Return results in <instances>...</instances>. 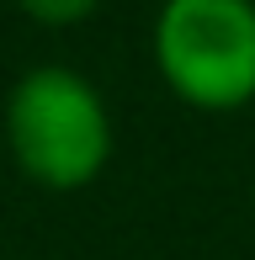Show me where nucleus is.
I'll list each match as a JSON object with an SVG mask.
<instances>
[{
    "label": "nucleus",
    "mask_w": 255,
    "mask_h": 260,
    "mask_svg": "<svg viewBox=\"0 0 255 260\" xmlns=\"http://www.w3.org/2000/svg\"><path fill=\"white\" fill-rule=\"evenodd\" d=\"M154 64L197 112L255 101V6L250 0H170L154 16Z\"/></svg>",
    "instance_id": "nucleus-2"
},
{
    "label": "nucleus",
    "mask_w": 255,
    "mask_h": 260,
    "mask_svg": "<svg viewBox=\"0 0 255 260\" xmlns=\"http://www.w3.org/2000/svg\"><path fill=\"white\" fill-rule=\"evenodd\" d=\"M32 21H48V27H59V21H85L90 11V0H32V6H21Z\"/></svg>",
    "instance_id": "nucleus-3"
},
{
    "label": "nucleus",
    "mask_w": 255,
    "mask_h": 260,
    "mask_svg": "<svg viewBox=\"0 0 255 260\" xmlns=\"http://www.w3.org/2000/svg\"><path fill=\"white\" fill-rule=\"evenodd\" d=\"M6 149L27 181L80 191L112 159V112L69 64H32L6 96Z\"/></svg>",
    "instance_id": "nucleus-1"
}]
</instances>
